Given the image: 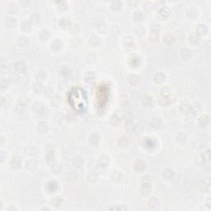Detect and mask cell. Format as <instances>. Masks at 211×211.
<instances>
[{
    "instance_id": "cell-1",
    "label": "cell",
    "mask_w": 211,
    "mask_h": 211,
    "mask_svg": "<svg viewBox=\"0 0 211 211\" xmlns=\"http://www.w3.org/2000/svg\"><path fill=\"white\" fill-rule=\"evenodd\" d=\"M140 191L141 194L143 196L150 195L152 191V179L148 175H145L140 179Z\"/></svg>"
},
{
    "instance_id": "cell-2",
    "label": "cell",
    "mask_w": 211,
    "mask_h": 211,
    "mask_svg": "<svg viewBox=\"0 0 211 211\" xmlns=\"http://www.w3.org/2000/svg\"><path fill=\"white\" fill-rule=\"evenodd\" d=\"M64 46V42L61 38H56L53 40L51 44H50V50H52L53 52L58 53L62 50Z\"/></svg>"
},
{
    "instance_id": "cell-3",
    "label": "cell",
    "mask_w": 211,
    "mask_h": 211,
    "mask_svg": "<svg viewBox=\"0 0 211 211\" xmlns=\"http://www.w3.org/2000/svg\"><path fill=\"white\" fill-rule=\"evenodd\" d=\"M166 75L164 74L163 72H157V73L154 74V76H153V81H154V83H156V84H158V85H162V84H163L164 83H165V81H166Z\"/></svg>"
},
{
    "instance_id": "cell-4",
    "label": "cell",
    "mask_w": 211,
    "mask_h": 211,
    "mask_svg": "<svg viewBox=\"0 0 211 211\" xmlns=\"http://www.w3.org/2000/svg\"><path fill=\"white\" fill-rule=\"evenodd\" d=\"M133 168L136 172H143V171L146 169V163L143 160L138 159L134 163Z\"/></svg>"
},
{
    "instance_id": "cell-5",
    "label": "cell",
    "mask_w": 211,
    "mask_h": 211,
    "mask_svg": "<svg viewBox=\"0 0 211 211\" xmlns=\"http://www.w3.org/2000/svg\"><path fill=\"white\" fill-rule=\"evenodd\" d=\"M38 37L42 42H47L51 37V32L47 29H43L39 32Z\"/></svg>"
},
{
    "instance_id": "cell-6",
    "label": "cell",
    "mask_w": 211,
    "mask_h": 211,
    "mask_svg": "<svg viewBox=\"0 0 211 211\" xmlns=\"http://www.w3.org/2000/svg\"><path fill=\"white\" fill-rule=\"evenodd\" d=\"M159 205V201L155 196H152L147 201V206L148 209H155Z\"/></svg>"
},
{
    "instance_id": "cell-7",
    "label": "cell",
    "mask_w": 211,
    "mask_h": 211,
    "mask_svg": "<svg viewBox=\"0 0 211 211\" xmlns=\"http://www.w3.org/2000/svg\"><path fill=\"white\" fill-rule=\"evenodd\" d=\"M192 56V52L188 48H183L180 51V57L182 59V60H189Z\"/></svg>"
},
{
    "instance_id": "cell-8",
    "label": "cell",
    "mask_w": 211,
    "mask_h": 211,
    "mask_svg": "<svg viewBox=\"0 0 211 211\" xmlns=\"http://www.w3.org/2000/svg\"><path fill=\"white\" fill-rule=\"evenodd\" d=\"M109 158L107 156L103 155L99 158L97 161V167L100 168H106L108 167Z\"/></svg>"
},
{
    "instance_id": "cell-9",
    "label": "cell",
    "mask_w": 211,
    "mask_h": 211,
    "mask_svg": "<svg viewBox=\"0 0 211 211\" xmlns=\"http://www.w3.org/2000/svg\"><path fill=\"white\" fill-rule=\"evenodd\" d=\"M106 209H110V210H126L129 209V208L126 205L123 204H111L106 207Z\"/></svg>"
},
{
    "instance_id": "cell-10",
    "label": "cell",
    "mask_w": 211,
    "mask_h": 211,
    "mask_svg": "<svg viewBox=\"0 0 211 211\" xmlns=\"http://www.w3.org/2000/svg\"><path fill=\"white\" fill-rule=\"evenodd\" d=\"M142 103L146 107H152L154 106V98L149 95H146L142 99Z\"/></svg>"
},
{
    "instance_id": "cell-11",
    "label": "cell",
    "mask_w": 211,
    "mask_h": 211,
    "mask_svg": "<svg viewBox=\"0 0 211 211\" xmlns=\"http://www.w3.org/2000/svg\"><path fill=\"white\" fill-rule=\"evenodd\" d=\"M117 143H118V146L120 148H127L129 146V144H130V139H129V138L127 136L122 135L119 138Z\"/></svg>"
},
{
    "instance_id": "cell-12",
    "label": "cell",
    "mask_w": 211,
    "mask_h": 211,
    "mask_svg": "<svg viewBox=\"0 0 211 211\" xmlns=\"http://www.w3.org/2000/svg\"><path fill=\"white\" fill-rule=\"evenodd\" d=\"M49 125L46 122H40L37 125V131L40 134H45L49 131Z\"/></svg>"
},
{
    "instance_id": "cell-13",
    "label": "cell",
    "mask_w": 211,
    "mask_h": 211,
    "mask_svg": "<svg viewBox=\"0 0 211 211\" xmlns=\"http://www.w3.org/2000/svg\"><path fill=\"white\" fill-rule=\"evenodd\" d=\"M101 137L98 134H92L89 137H88V142L90 143L91 145L97 146L98 143H100Z\"/></svg>"
},
{
    "instance_id": "cell-14",
    "label": "cell",
    "mask_w": 211,
    "mask_h": 211,
    "mask_svg": "<svg viewBox=\"0 0 211 211\" xmlns=\"http://www.w3.org/2000/svg\"><path fill=\"white\" fill-rule=\"evenodd\" d=\"M128 82L130 85L138 86L141 83V78L138 75L132 74V75H130L128 77Z\"/></svg>"
},
{
    "instance_id": "cell-15",
    "label": "cell",
    "mask_w": 211,
    "mask_h": 211,
    "mask_svg": "<svg viewBox=\"0 0 211 211\" xmlns=\"http://www.w3.org/2000/svg\"><path fill=\"white\" fill-rule=\"evenodd\" d=\"M32 23L31 22V20H25L23 21L22 24H21V30L23 32H29L31 28H32Z\"/></svg>"
},
{
    "instance_id": "cell-16",
    "label": "cell",
    "mask_w": 211,
    "mask_h": 211,
    "mask_svg": "<svg viewBox=\"0 0 211 211\" xmlns=\"http://www.w3.org/2000/svg\"><path fill=\"white\" fill-rule=\"evenodd\" d=\"M163 42L167 45H173L176 41V38L174 37V35L172 33L168 32L163 35Z\"/></svg>"
},
{
    "instance_id": "cell-17",
    "label": "cell",
    "mask_w": 211,
    "mask_h": 211,
    "mask_svg": "<svg viewBox=\"0 0 211 211\" xmlns=\"http://www.w3.org/2000/svg\"><path fill=\"white\" fill-rule=\"evenodd\" d=\"M9 165L12 168H19L22 165V160H21V158L19 157H13L12 158V159L10 160V163H9Z\"/></svg>"
},
{
    "instance_id": "cell-18",
    "label": "cell",
    "mask_w": 211,
    "mask_h": 211,
    "mask_svg": "<svg viewBox=\"0 0 211 211\" xmlns=\"http://www.w3.org/2000/svg\"><path fill=\"white\" fill-rule=\"evenodd\" d=\"M174 176H175V172L171 168L164 169L163 172V176L164 177V179H166L168 181H171L172 179L174 177Z\"/></svg>"
},
{
    "instance_id": "cell-19",
    "label": "cell",
    "mask_w": 211,
    "mask_h": 211,
    "mask_svg": "<svg viewBox=\"0 0 211 211\" xmlns=\"http://www.w3.org/2000/svg\"><path fill=\"white\" fill-rule=\"evenodd\" d=\"M186 16H187V18L191 19V20H194L199 16L198 10L195 8H189L186 11Z\"/></svg>"
},
{
    "instance_id": "cell-20",
    "label": "cell",
    "mask_w": 211,
    "mask_h": 211,
    "mask_svg": "<svg viewBox=\"0 0 211 211\" xmlns=\"http://www.w3.org/2000/svg\"><path fill=\"white\" fill-rule=\"evenodd\" d=\"M111 181L117 183V182H121V181L123 179V173L121 171H115L113 173L111 174Z\"/></svg>"
},
{
    "instance_id": "cell-21",
    "label": "cell",
    "mask_w": 211,
    "mask_h": 211,
    "mask_svg": "<svg viewBox=\"0 0 211 211\" xmlns=\"http://www.w3.org/2000/svg\"><path fill=\"white\" fill-rule=\"evenodd\" d=\"M134 33H135V35L139 38L143 37V36L146 35L145 27H143V26H142V25H138L135 28H134Z\"/></svg>"
},
{
    "instance_id": "cell-22",
    "label": "cell",
    "mask_w": 211,
    "mask_h": 211,
    "mask_svg": "<svg viewBox=\"0 0 211 211\" xmlns=\"http://www.w3.org/2000/svg\"><path fill=\"white\" fill-rule=\"evenodd\" d=\"M4 24H5L6 27L8 28L15 27L16 24H17V19L13 17H8L4 20Z\"/></svg>"
},
{
    "instance_id": "cell-23",
    "label": "cell",
    "mask_w": 211,
    "mask_h": 211,
    "mask_svg": "<svg viewBox=\"0 0 211 211\" xmlns=\"http://www.w3.org/2000/svg\"><path fill=\"white\" fill-rule=\"evenodd\" d=\"M188 41L191 45H198L200 41H201V38H200V35H197L196 33H193V34H191L189 35Z\"/></svg>"
},
{
    "instance_id": "cell-24",
    "label": "cell",
    "mask_w": 211,
    "mask_h": 211,
    "mask_svg": "<svg viewBox=\"0 0 211 211\" xmlns=\"http://www.w3.org/2000/svg\"><path fill=\"white\" fill-rule=\"evenodd\" d=\"M208 27L207 26L204 25V24H200L199 26H197L196 27V34L199 35L200 36L201 35H205L207 33H208Z\"/></svg>"
},
{
    "instance_id": "cell-25",
    "label": "cell",
    "mask_w": 211,
    "mask_h": 211,
    "mask_svg": "<svg viewBox=\"0 0 211 211\" xmlns=\"http://www.w3.org/2000/svg\"><path fill=\"white\" fill-rule=\"evenodd\" d=\"M18 44L20 45L21 47H26V46H28L30 44V40H29V38L25 36V35H22V36L18 38Z\"/></svg>"
},
{
    "instance_id": "cell-26",
    "label": "cell",
    "mask_w": 211,
    "mask_h": 211,
    "mask_svg": "<svg viewBox=\"0 0 211 211\" xmlns=\"http://www.w3.org/2000/svg\"><path fill=\"white\" fill-rule=\"evenodd\" d=\"M133 19L134 22H136V23L143 22V19H144V13L139 10L135 11L133 14Z\"/></svg>"
},
{
    "instance_id": "cell-27",
    "label": "cell",
    "mask_w": 211,
    "mask_h": 211,
    "mask_svg": "<svg viewBox=\"0 0 211 211\" xmlns=\"http://www.w3.org/2000/svg\"><path fill=\"white\" fill-rule=\"evenodd\" d=\"M158 16L162 18V19H167L170 16V10H169L168 8H162L159 9V12H158Z\"/></svg>"
},
{
    "instance_id": "cell-28",
    "label": "cell",
    "mask_w": 211,
    "mask_h": 211,
    "mask_svg": "<svg viewBox=\"0 0 211 211\" xmlns=\"http://www.w3.org/2000/svg\"><path fill=\"white\" fill-rule=\"evenodd\" d=\"M100 39L97 36V35H93V36H91L90 39H89V44H90L92 46H93V47H98L99 45H100Z\"/></svg>"
},
{
    "instance_id": "cell-29",
    "label": "cell",
    "mask_w": 211,
    "mask_h": 211,
    "mask_svg": "<svg viewBox=\"0 0 211 211\" xmlns=\"http://www.w3.org/2000/svg\"><path fill=\"white\" fill-rule=\"evenodd\" d=\"M14 68H15V69L18 71V72L23 73V72L26 70V68H27V66H26V64L23 63V61H18V62H17V63L15 64V66H14Z\"/></svg>"
},
{
    "instance_id": "cell-30",
    "label": "cell",
    "mask_w": 211,
    "mask_h": 211,
    "mask_svg": "<svg viewBox=\"0 0 211 211\" xmlns=\"http://www.w3.org/2000/svg\"><path fill=\"white\" fill-rule=\"evenodd\" d=\"M111 9L113 12H118L122 8V3L121 2H119V1H116V2H112L111 3Z\"/></svg>"
},
{
    "instance_id": "cell-31",
    "label": "cell",
    "mask_w": 211,
    "mask_h": 211,
    "mask_svg": "<svg viewBox=\"0 0 211 211\" xmlns=\"http://www.w3.org/2000/svg\"><path fill=\"white\" fill-rule=\"evenodd\" d=\"M85 61L88 64H94L97 63V56H96L94 53L93 54V57H90L89 54H88V56H86Z\"/></svg>"
},
{
    "instance_id": "cell-32",
    "label": "cell",
    "mask_w": 211,
    "mask_h": 211,
    "mask_svg": "<svg viewBox=\"0 0 211 211\" xmlns=\"http://www.w3.org/2000/svg\"><path fill=\"white\" fill-rule=\"evenodd\" d=\"M59 25H60L61 27H67L68 26L70 25V20L68 18H65V17H63V18H60V20L59 21Z\"/></svg>"
},
{
    "instance_id": "cell-33",
    "label": "cell",
    "mask_w": 211,
    "mask_h": 211,
    "mask_svg": "<svg viewBox=\"0 0 211 211\" xmlns=\"http://www.w3.org/2000/svg\"><path fill=\"white\" fill-rule=\"evenodd\" d=\"M125 47L128 50H133L134 48H135V44L134 42V40H132L130 39V40H126V42H125Z\"/></svg>"
},
{
    "instance_id": "cell-34",
    "label": "cell",
    "mask_w": 211,
    "mask_h": 211,
    "mask_svg": "<svg viewBox=\"0 0 211 211\" xmlns=\"http://www.w3.org/2000/svg\"><path fill=\"white\" fill-rule=\"evenodd\" d=\"M18 208H17V207H15V206H13V205H10L8 208H6V210H8V211H13V210H18Z\"/></svg>"
}]
</instances>
